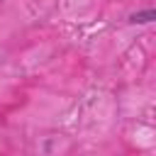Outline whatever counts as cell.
Listing matches in <instances>:
<instances>
[{"mask_svg":"<svg viewBox=\"0 0 156 156\" xmlns=\"http://www.w3.org/2000/svg\"><path fill=\"white\" fill-rule=\"evenodd\" d=\"M132 20H134V22H151V20H154V10H146V12H139V15H134Z\"/></svg>","mask_w":156,"mask_h":156,"instance_id":"cell-1","label":"cell"}]
</instances>
